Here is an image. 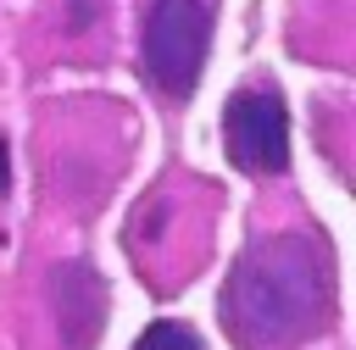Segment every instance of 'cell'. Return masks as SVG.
<instances>
[{
    "label": "cell",
    "mask_w": 356,
    "mask_h": 350,
    "mask_svg": "<svg viewBox=\"0 0 356 350\" xmlns=\"http://www.w3.org/2000/svg\"><path fill=\"white\" fill-rule=\"evenodd\" d=\"M328 261L312 239L284 233L245 250L222 289V322L239 350H289L328 317Z\"/></svg>",
    "instance_id": "1"
},
{
    "label": "cell",
    "mask_w": 356,
    "mask_h": 350,
    "mask_svg": "<svg viewBox=\"0 0 356 350\" xmlns=\"http://www.w3.org/2000/svg\"><path fill=\"white\" fill-rule=\"evenodd\" d=\"M211 44V6L206 0H156L145 17V72L167 100H184L200 83Z\"/></svg>",
    "instance_id": "2"
},
{
    "label": "cell",
    "mask_w": 356,
    "mask_h": 350,
    "mask_svg": "<svg viewBox=\"0 0 356 350\" xmlns=\"http://www.w3.org/2000/svg\"><path fill=\"white\" fill-rule=\"evenodd\" d=\"M222 133H228V156L245 172L289 167V122H284V100L273 89H239L222 111Z\"/></svg>",
    "instance_id": "3"
},
{
    "label": "cell",
    "mask_w": 356,
    "mask_h": 350,
    "mask_svg": "<svg viewBox=\"0 0 356 350\" xmlns=\"http://www.w3.org/2000/svg\"><path fill=\"white\" fill-rule=\"evenodd\" d=\"M50 306H56L61 333H67L72 350L95 344L106 306H100V278H95L89 267H56V272H50Z\"/></svg>",
    "instance_id": "4"
},
{
    "label": "cell",
    "mask_w": 356,
    "mask_h": 350,
    "mask_svg": "<svg viewBox=\"0 0 356 350\" xmlns=\"http://www.w3.org/2000/svg\"><path fill=\"white\" fill-rule=\"evenodd\" d=\"M134 350H200V339H195V328H184V322H150Z\"/></svg>",
    "instance_id": "5"
},
{
    "label": "cell",
    "mask_w": 356,
    "mask_h": 350,
    "mask_svg": "<svg viewBox=\"0 0 356 350\" xmlns=\"http://www.w3.org/2000/svg\"><path fill=\"white\" fill-rule=\"evenodd\" d=\"M0 194H6V139H0Z\"/></svg>",
    "instance_id": "6"
}]
</instances>
